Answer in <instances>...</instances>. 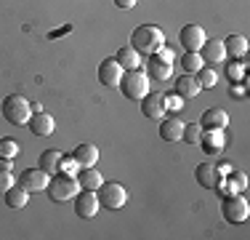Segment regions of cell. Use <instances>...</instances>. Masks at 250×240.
<instances>
[{"label": "cell", "instance_id": "8fae6325", "mask_svg": "<svg viewBox=\"0 0 250 240\" xmlns=\"http://www.w3.org/2000/svg\"><path fill=\"white\" fill-rule=\"evenodd\" d=\"M197 144L202 147V152H205V155H218V152L226 147V134H224V128H205Z\"/></svg>", "mask_w": 250, "mask_h": 240}, {"label": "cell", "instance_id": "ba28073f", "mask_svg": "<svg viewBox=\"0 0 250 240\" xmlns=\"http://www.w3.org/2000/svg\"><path fill=\"white\" fill-rule=\"evenodd\" d=\"M48 173L43 171V168H24L19 176V187H24L29 195H35V192H45V187H48Z\"/></svg>", "mask_w": 250, "mask_h": 240}, {"label": "cell", "instance_id": "d4e9b609", "mask_svg": "<svg viewBox=\"0 0 250 240\" xmlns=\"http://www.w3.org/2000/svg\"><path fill=\"white\" fill-rule=\"evenodd\" d=\"M62 158H64V152H59V149H45V152L40 155V168H43L48 176H53V173H59Z\"/></svg>", "mask_w": 250, "mask_h": 240}, {"label": "cell", "instance_id": "5b68a950", "mask_svg": "<svg viewBox=\"0 0 250 240\" xmlns=\"http://www.w3.org/2000/svg\"><path fill=\"white\" fill-rule=\"evenodd\" d=\"M96 197H99L101 208H106V211H120V208H125V203H128V190L120 182H104L96 190Z\"/></svg>", "mask_w": 250, "mask_h": 240}, {"label": "cell", "instance_id": "2e32d148", "mask_svg": "<svg viewBox=\"0 0 250 240\" xmlns=\"http://www.w3.org/2000/svg\"><path fill=\"white\" fill-rule=\"evenodd\" d=\"M197 53L202 56V62H205V64H221L224 59H226L224 40H216V38H213V40H205Z\"/></svg>", "mask_w": 250, "mask_h": 240}, {"label": "cell", "instance_id": "603a6c76", "mask_svg": "<svg viewBox=\"0 0 250 240\" xmlns=\"http://www.w3.org/2000/svg\"><path fill=\"white\" fill-rule=\"evenodd\" d=\"M115 59H117V64H120L123 70H139L141 64V53L136 51V48H130V46H123L120 51L115 53Z\"/></svg>", "mask_w": 250, "mask_h": 240}, {"label": "cell", "instance_id": "cb8c5ba5", "mask_svg": "<svg viewBox=\"0 0 250 240\" xmlns=\"http://www.w3.org/2000/svg\"><path fill=\"white\" fill-rule=\"evenodd\" d=\"M224 48H226V56L242 59L248 53V38L245 35H229V38L224 40Z\"/></svg>", "mask_w": 250, "mask_h": 240}, {"label": "cell", "instance_id": "ac0fdd59", "mask_svg": "<svg viewBox=\"0 0 250 240\" xmlns=\"http://www.w3.org/2000/svg\"><path fill=\"white\" fill-rule=\"evenodd\" d=\"M181 134H184V123L178 120L176 115H165L160 120V136L163 142H181Z\"/></svg>", "mask_w": 250, "mask_h": 240}, {"label": "cell", "instance_id": "44dd1931", "mask_svg": "<svg viewBox=\"0 0 250 240\" xmlns=\"http://www.w3.org/2000/svg\"><path fill=\"white\" fill-rule=\"evenodd\" d=\"M3 200H5V206H8V208L21 211V208L27 206V200H29V192L24 187H19V184H14V187H8L3 192Z\"/></svg>", "mask_w": 250, "mask_h": 240}, {"label": "cell", "instance_id": "d590c367", "mask_svg": "<svg viewBox=\"0 0 250 240\" xmlns=\"http://www.w3.org/2000/svg\"><path fill=\"white\" fill-rule=\"evenodd\" d=\"M136 3H139V0H115V5H117V8H125V11L136 8Z\"/></svg>", "mask_w": 250, "mask_h": 240}, {"label": "cell", "instance_id": "7a4b0ae2", "mask_svg": "<svg viewBox=\"0 0 250 240\" xmlns=\"http://www.w3.org/2000/svg\"><path fill=\"white\" fill-rule=\"evenodd\" d=\"M0 112L11 125H27L29 115H32V101L24 99L21 94H8L0 104Z\"/></svg>", "mask_w": 250, "mask_h": 240}, {"label": "cell", "instance_id": "d6a6232c", "mask_svg": "<svg viewBox=\"0 0 250 240\" xmlns=\"http://www.w3.org/2000/svg\"><path fill=\"white\" fill-rule=\"evenodd\" d=\"M77 171H80V166H77V160L69 155V158H62V163H59V173H67V176H77Z\"/></svg>", "mask_w": 250, "mask_h": 240}, {"label": "cell", "instance_id": "83f0119b", "mask_svg": "<svg viewBox=\"0 0 250 240\" xmlns=\"http://www.w3.org/2000/svg\"><path fill=\"white\" fill-rule=\"evenodd\" d=\"M200 136H202V125L200 123H184V134H181V139L187 142V144H197L200 142Z\"/></svg>", "mask_w": 250, "mask_h": 240}, {"label": "cell", "instance_id": "7c38bea8", "mask_svg": "<svg viewBox=\"0 0 250 240\" xmlns=\"http://www.w3.org/2000/svg\"><path fill=\"white\" fill-rule=\"evenodd\" d=\"M163 96H165V94H160V91H149L144 99H141V112H144V118H149V120H163L165 115H168Z\"/></svg>", "mask_w": 250, "mask_h": 240}, {"label": "cell", "instance_id": "8992f818", "mask_svg": "<svg viewBox=\"0 0 250 240\" xmlns=\"http://www.w3.org/2000/svg\"><path fill=\"white\" fill-rule=\"evenodd\" d=\"M221 214H224V219L229 221V224H242V221L248 219V214H250L248 197L240 195V192H237V195H234V192L226 195L224 203H221Z\"/></svg>", "mask_w": 250, "mask_h": 240}, {"label": "cell", "instance_id": "4316f807", "mask_svg": "<svg viewBox=\"0 0 250 240\" xmlns=\"http://www.w3.org/2000/svg\"><path fill=\"white\" fill-rule=\"evenodd\" d=\"M181 67L194 75L200 67H205V62H202V56H200L197 51H187V53H184V59H181Z\"/></svg>", "mask_w": 250, "mask_h": 240}, {"label": "cell", "instance_id": "5bb4252c", "mask_svg": "<svg viewBox=\"0 0 250 240\" xmlns=\"http://www.w3.org/2000/svg\"><path fill=\"white\" fill-rule=\"evenodd\" d=\"M27 128L32 131L35 136H51L53 128H56V123H53V118L48 115V112L32 110V115H29V120H27Z\"/></svg>", "mask_w": 250, "mask_h": 240}, {"label": "cell", "instance_id": "4fadbf2b", "mask_svg": "<svg viewBox=\"0 0 250 240\" xmlns=\"http://www.w3.org/2000/svg\"><path fill=\"white\" fill-rule=\"evenodd\" d=\"M194 179H197V184L202 190H218L221 187V173H218V168L213 163H200L194 168Z\"/></svg>", "mask_w": 250, "mask_h": 240}, {"label": "cell", "instance_id": "ffe728a7", "mask_svg": "<svg viewBox=\"0 0 250 240\" xmlns=\"http://www.w3.org/2000/svg\"><path fill=\"white\" fill-rule=\"evenodd\" d=\"M200 91H202V88H200L197 77H194L192 72H184V75L176 80V94L181 96V99H194Z\"/></svg>", "mask_w": 250, "mask_h": 240}, {"label": "cell", "instance_id": "484cf974", "mask_svg": "<svg viewBox=\"0 0 250 240\" xmlns=\"http://www.w3.org/2000/svg\"><path fill=\"white\" fill-rule=\"evenodd\" d=\"M194 77H197V83H200V88H213L218 83V75H216V70L213 67H200L197 72H194Z\"/></svg>", "mask_w": 250, "mask_h": 240}, {"label": "cell", "instance_id": "8d00e7d4", "mask_svg": "<svg viewBox=\"0 0 250 240\" xmlns=\"http://www.w3.org/2000/svg\"><path fill=\"white\" fill-rule=\"evenodd\" d=\"M0 168H3V171H14V158H3V155H0Z\"/></svg>", "mask_w": 250, "mask_h": 240}, {"label": "cell", "instance_id": "1f68e13d", "mask_svg": "<svg viewBox=\"0 0 250 240\" xmlns=\"http://www.w3.org/2000/svg\"><path fill=\"white\" fill-rule=\"evenodd\" d=\"M163 101H165V110L168 112H181L184 110V99L178 94H165Z\"/></svg>", "mask_w": 250, "mask_h": 240}, {"label": "cell", "instance_id": "7402d4cb", "mask_svg": "<svg viewBox=\"0 0 250 240\" xmlns=\"http://www.w3.org/2000/svg\"><path fill=\"white\" fill-rule=\"evenodd\" d=\"M77 184H80V190H99L104 184V176H101V171H96V166L80 168L77 171Z\"/></svg>", "mask_w": 250, "mask_h": 240}, {"label": "cell", "instance_id": "4dcf8cb0", "mask_svg": "<svg viewBox=\"0 0 250 240\" xmlns=\"http://www.w3.org/2000/svg\"><path fill=\"white\" fill-rule=\"evenodd\" d=\"M19 142L16 139H0V155H3V158H16V155H19Z\"/></svg>", "mask_w": 250, "mask_h": 240}, {"label": "cell", "instance_id": "e0dca14e", "mask_svg": "<svg viewBox=\"0 0 250 240\" xmlns=\"http://www.w3.org/2000/svg\"><path fill=\"white\" fill-rule=\"evenodd\" d=\"M72 158L77 160V166H80V168H93L99 163V147H96V144H91V142H83V144H77V147H75Z\"/></svg>", "mask_w": 250, "mask_h": 240}, {"label": "cell", "instance_id": "3957f363", "mask_svg": "<svg viewBox=\"0 0 250 240\" xmlns=\"http://www.w3.org/2000/svg\"><path fill=\"white\" fill-rule=\"evenodd\" d=\"M117 88L125 94V99L141 101L146 94H149V75H146L144 70H125Z\"/></svg>", "mask_w": 250, "mask_h": 240}, {"label": "cell", "instance_id": "9a60e30c", "mask_svg": "<svg viewBox=\"0 0 250 240\" xmlns=\"http://www.w3.org/2000/svg\"><path fill=\"white\" fill-rule=\"evenodd\" d=\"M144 72H146L149 77H154V80L165 83V80H170V75H173V64L163 62L157 53H152V56H146V70H144Z\"/></svg>", "mask_w": 250, "mask_h": 240}, {"label": "cell", "instance_id": "f546056e", "mask_svg": "<svg viewBox=\"0 0 250 240\" xmlns=\"http://www.w3.org/2000/svg\"><path fill=\"white\" fill-rule=\"evenodd\" d=\"M229 176V190L231 192H245V187H248V176L242 171H234V173H226Z\"/></svg>", "mask_w": 250, "mask_h": 240}, {"label": "cell", "instance_id": "30bf717a", "mask_svg": "<svg viewBox=\"0 0 250 240\" xmlns=\"http://www.w3.org/2000/svg\"><path fill=\"white\" fill-rule=\"evenodd\" d=\"M123 67L117 64V59H104V62L99 64V83L106 88H117L123 80Z\"/></svg>", "mask_w": 250, "mask_h": 240}, {"label": "cell", "instance_id": "9c48e42d", "mask_svg": "<svg viewBox=\"0 0 250 240\" xmlns=\"http://www.w3.org/2000/svg\"><path fill=\"white\" fill-rule=\"evenodd\" d=\"M205 40H208V35L200 24H184L181 32H178V43H181L184 51H200Z\"/></svg>", "mask_w": 250, "mask_h": 240}, {"label": "cell", "instance_id": "f1b7e54d", "mask_svg": "<svg viewBox=\"0 0 250 240\" xmlns=\"http://www.w3.org/2000/svg\"><path fill=\"white\" fill-rule=\"evenodd\" d=\"M245 67L248 64L242 62V64H234V59H231V64H226V77H229L231 83H245Z\"/></svg>", "mask_w": 250, "mask_h": 240}, {"label": "cell", "instance_id": "d6986e66", "mask_svg": "<svg viewBox=\"0 0 250 240\" xmlns=\"http://www.w3.org/2000/svg\"><path fill=\"white\" fill-rule=\"evenodd\" d=\"M200 125L202 128H226L229 125V112L221 110V107H210V110L202 112Z\"/></svg>", "mask_w": 250, "mask_h": 240}, {"label": "cell", "instance_id": "e575fe53", "mask_svg": "<svg viewBox=\"0 0 250 240\" xmlns=\"http://www.w3.org/2000/svg\"><path fill=\"white\" fill-rule=\"evenodd\" d=\"M157 56L163 59V62H168V64H173V59H176V56H173V51H170V48H165V46L157 51Z\"/></svg>", "mask_w": 250, "mask_h": 240}, {"label": "cell", "instance_id": "6da1fadb", "mask_svg": "<svg viewBox=\"0 0 250 240\" xmlns=\"http://www.w3.org/2000/svg\"><path fill=\"white\" fill-rule=\"evenodd\" d=\"M163 46H165V35L157 24H139L130 35V48H136L141 56H152Z\"/></svg>", "mask_w": 250, "mask_h": 240}, {"label": "cell", "instance_id": "52a82bcc", "mask_svg": "<svg viewBox=\"0 0 250 240\" xmlns=\"http://www.w3.org/2000/svg\"><path fill=\"white\" fill-rule=\"evenodd\" d=\"M75 200V214L80 219H93L99 214V197H96V190H80L77 195L72 197Z\"/></svg>", "mask_w": 250, "mask_h": 240}, {"label": "cell", "instance_id": "836d02e7", "mask_svg": "<svg viewBox=\"0 0 250 240\" xmlns=\"http://www.w3.org/2000/svg\"><path fill=\"white\" fill-rule=\"evenodd\" d=\"M8 187H14V173L0 168V192H5Z\"/></svg>", "mask_w": 250, "mask_h": 240}, {"label": "cell", "instance_id": "277c9868", "mask_svg": "<svg viewBox=\"0 0 250 240\" xmlns=\"http://www.w3.org/2000/svg\"><path fill=\"white\" fill-rule=\"evenodd\" d=\"M45 192H48V197H51L53 203H67V200H72L77 192H80V184H77V176L53 173V176L48 179V187H45Z\"/></svg>", "mask_w": 250, "mask_h": 240}]
</instances>
